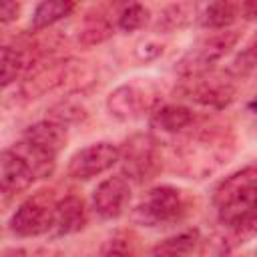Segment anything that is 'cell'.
I'll return each instance as SVG.
<instances>
[{
    "mask_svg": "<svg viewBox=\"0 0 257 257\" xmlns=\"http://www.w3.org/2000/svg\"><path fill=\"white\" fill-rule=\"evenodd\" d=\"M239 16H243L245 20H257V2H241Z\"/></svg>",
    "mask_w": 257,
    "mask_h": 257,
    "instance_id": "cell-29",
    "label": "cell"
},
{
    "mask_svg": "<svg viewBox=\"0 0 257 257\" xmlns=\"http://www.w3.org/2000/svg\"><path fill=\"white\" fill-rule=\"evenodd\" d=\"M159 90L151 80H128L118 84L106 98L108 112L122 122L137 120L159 106Z\"/></svg>",
    "mask_w": 257,
    "mask_h": 257,
    "instance_id": "cell-4",
    "label": "cell"
},
{
    "mask_svg": "<svg viewBox=\"0 0 257 257\" xmlns=\"http://www.w3.org/2000/svg\"><path fill=\"white\" fill-rule=\"evenodd\" d=\"M197 243H199L197 231H181V233L161 241L153 249L151 257H191Z\"/></svg>",
    "mask_w": 257,
    "mask_h": 257,
    "instance_id": "cell-19",
    "label": "cell"
},
{
    "mask_svg": "<svg viewBox=\"0 0 257 257\" xmlns=\"http://www.w3.org/2000/svg\"><path fill=\"white\" fill-rule=\"evenodd\" d=\"M235 151L233 135L221 126H207L191 133L179 149L181 171L191 179H203L215 173Z\"/></svg>",
    "mask_w": 257,
    "mask_h": 257,
    "instance_id": "cell-2",
    "label": "cell"
},
{
    "mask_svg": "<svg viewBox=\"0 0 257 257\" xmlns=\"http://www.w3.org/2000/svg\"><path fill=\"white\" fill-rule=\"evenodd\" d=\"M112 34V24L104 14H86L78 28V42L80 44H98L104 42Z\"/></svg>",
    "mask_w": 257,
    "mask_h": 257,
    "instance_id": "cell-22",
    "label": "cell"
},
{
    "mask_svg": "<svg viewBox=\"0 0 257 257\" xmlns=\"http://www.w3.org/2000/svg\"><path fill=\"white\" fill-rule=\"evenodd\" d=\"M84 118H86L84 106L74 102V100H60L54 106H50V110H48V120H54V122H58L62 126L80 122Z\"/></svg>",
    "mask_w": 257,
    "mask_h": 257,
    "instance_id": "cell-24",
    "label": "cell"
},
{
    "mask_svg": "<svg viewBox=\"0 0 257 257\" xmlns=\"http://www.w3.org/2000/svg\"><path fill=\"white\" fill-rule=\"evenodd\" d=\"M120 151L118 163L122 165V175L128 181L135 183H145L157 177L161 171V153H159V143L151 135L137 133L128 137Z\"/></svg>",
    "mask_w": 257,
    "mask_h": 257,
    "instance_id": "cell-6",
    "label": "cell"
},
{
    "mask_svg": "<svg viewBox=\"0 0 257 257\" xmlns=\"http://www.w3.org/2000/svg\"><path fill=\"white\" fill-rule=\"evenodd\" d=\"M239 32L237 30H213L203 36L177 64L179 74L185 78H195L201 74L211 72V66L221 60L231 48L237 44Z\"/></svg>",
    "mask_w": 257,
    "mask_h": 257,
    "instance_id": "cell-5",
    "label": "cell"
},
{
    "mask_svg": "<svg viewBox=\"0 0 257 257\" xmlns=\"http://www.w3.org/2000/svg\"><path fill=\"white\" fill-rule=\"evenodd\" d=\"M92 82V70L86 62L80 60H54L46 64H38L30 68L22 84V92L28 98H36L54 88H68V90H82Z\"/></svg>",
    "mask_w": 257,
    "mask_h": 257,
    "instance_id": "cell-3",
    "label": "cell"
},
{
    "mask_svg": "<svg viewBox=\"0 0 257 257\" xmlns=\"http://www.w3.org/2000/svg\"><path fill=\"white\" fill-rule=\"evenodd\" d=\"M12 149L30 165V169L36 175V179H46V177H50L54 173L56 157H52V155H48V153H44V151H40V149H36L32 145H28L26 141H20Z\"/></svg>",
    "mask_w": 257,
    "mask_h": 257,
    "instance_id": "cell-20",
    "label": "cell"
},
{
    "mask_svg": "<svg viewBox=\"0 0 257 257\" xmlns=\"http://www.w3.org/2000/svg\"><path fill=\"white\" fill-rule=\"evenodd\" d=\"M66 126L54 122V120H38L34 124H30L26 131H24V139L28 145L56 157L64 145H66Z\"/></svg>",
    "mask_w": 257,
    "mask_h": 257,
    "instance_id": "cell-14",
    "label": "cell"
},
{
    "mask_svg": "<svg viewBox=\"0 0 257 257\" xmlns=\"http://www.w3.org/2000/svg\"><path fill=\"white\" fill-rule=\"evenodd\" d=\"M102 257H137L135 241H131L128 235L118 233L106 241L102 249Z\"/></svg>",
    "mask_w": 257,
    "mask_h": 257,
    "instance_id": "cell-26",
    "label": "cell"
},
{
    "mask_svg": "<svg viewBox=\"0 0 257 257\" xmlns=\"http://www.w3.org/2000/svg\"><path fill=\"white\" fill-rule=\"evenodd\" d=\"M30 68V60L28 54L22 48L16 46H2V86H10L12 82H16V78Z\"/></svg>",
    "mask_w": 257,
    "mask_h": 257,
    "instance_id": "cell-21",
    "label": "cell"
},
{
    "mask_svg": "<svg viewBox=\"0 0 257 257\" xmlns=\"http://www.w3.org/2000/svg\"><path fill=\"white\" fill-rule=\"evenodd\" d=\"M185 213V201L179 189L171 185L153 187L133 211V219L145 227H161L181 219Z\"/></svg>",
    "mask_w": 257,
    "mask_h": 257,
    "instance_id": "cell-7",
    "label": "cell"
},
{
    "mask_svg": "<svg viewBox=\"0 0 257 257\" xmlns=\"http://www.w3.org/2000/svg\"><path fill=\"white\" fill-rule=\"evenodd\" d=\"M88 223V211L86 205L80 197L68 195L54 205V221L50 233L54 237H64V235H74L82 231Z\"/></svg>",
    "mask_w": 257,
    "mask_h": 257,
    "instance_id": "cell-13",
    "label": "cell"
},
{
    "mask_svg": "<svg viewBox=\"0 0 257 257\" xmlns=\"http://www.w3.org/2000/svg\"><path fill=\"white\" fill-rule=\"evenodd\" d=\"M199 255L201 257H231V243L225 235L213 233L201 241Z\"/></svg>",
    "mask_w": 257,
    "mask_h": 257,
    "instance_id": "cell-25",
    "label": "cell"
},
{
    "mask_svg": "<svg viewBox=\"0 0 257 257\" xmlns=\"http://www.w3.org/2000/svg\"><path fill=\"white\" fill-rule=\"evenodd\" d=\"M199 14V6L193 2H177V4H169L161 10L157 22H155V30L157 32H165L171 34L175 30H181L185 26H189Z\"/></svg>",
    "mask_w": 257,
    "mask_h": 257,
    "instance_id": "cell-17",
    "label": "cell"
},
{
    "mask_svg": "<svg viewBox=\"0 0 257 257\" xmlns=\"http://www.w3.org/2000/svg\"><path fill=\"white\" fill-rule=\"evenodd\" d=\"M120 159V151L116 145L100 141L92 143L84 149H78L68 161V177L76 181L94 179L108 169H112Z\"/></svg>",
    "mask_w": 257,
    "mask_h": 257,
    "instance_id": "cell-9",
    "label": "cell"
},
{
    "mask_svg": "<svg viewBox=\"0 0 257 257\" xmlns=\"http://www.w3.org/2000/svg\"><path fill=\"white\" fill-rule=\"evenodd\" d=\"M36 181L30 165L14 151L6 149L0 155V187L4 195H18Z\"/></svg>",
    "mask_w": 257,
    "mask_h": 257,
    "instance_id": "cell-12",
    "label": "cell"
},
{
    "mask_svg": "<svg viewBox=\"0 0 257 257\" xmlns=\"http://www.w3.org/2000/svg\"><path fill=\"white\" fill-rule=\"evenodd\" d=\"M253 257H257V251H255V255H253Z\"/></svg>",
    "mask_w": 257,
    "mask_h": 257,
    "instance_id": "cell-32",
    "label": "cell"
},
{
    "mask_svg": "<svg viewBox=\"0 0 257 257\" xmlns=\"http://www.w3.org/2000/svg\"><path fill=\"white\" fill-rule=\"evenodd\" d=\"M183 92L193 102L209 106V108H217V110L229 106L235 98V86L229 80L219 78L211 72L195 76V78H187Z\"/></svg>",
    "mask_w": 257,
    "mask_h": 257,
    "instance_id": "cell-11",
    "label": "cell"
},
{
    "mask_svg": "<svg viewBox=\"0 0 257 257\" xmlns=\"http://www.w3.org/2000/svg\"><path fill=\"white\" fill-rule=\"evenodd\" d=\"M195 114L185 104H165L151 114V126L163 135H179L191 128Z\"/></svg>",
    "mask_w": 257,
    "mask_h": 257,
    "instance_id": "cell-15",
    "label": "cell"
},
{
    "mask_svg": "<svg viewBox=\"0 0 257 257\" xmlns=\"http://www.w3.org/2000/svg\"><path fill=\"white\" fill-rule=\"evenodd\" d=\"M151 20V12L145 4H139V2H133V4H126L120 12H118V18H116V26L122 30V32H137L141 28H145Z\"/></svg>",
    "mask_w": 257,
    "mask_h": 257,
    "instance_id": "cell-23",
    "label": "cell"
},
{
    "mask_svg": "<svg viewBox=\"0 0 257 257\" xmlns=\"http://www.w3.org/2000/svg\"><path fill=\"white\" fill-rule=\"evenodd\" d=\"M219 221L237 237H253L257 233V167H245L225 177L215 193Z\"/></svg>",
    "mask_w": 257,
    "mask_h": 257,
    "instance_id": "cell-1",
    "label": "cell"
},
{
    "mask_svg": "<svg viewBox=\"0 0 257 257\" xmlns=\"http://www.w3.org/2000/svg\"><path fill=\"white\" fill-rule=\"evenodd\" d=\"M54 205L46 195H36L24 201L10 217L8 227L16 237H36L48 233L54 221Z\"/></svg>",
    "mask_w": 257,
    "mask_h": 257,
    "instance_id": "cell-8",
    "label": "cell"
},
{
    "mask_svg": "<svg viewBox=\"0 0 257 257\" xmlns=\"http://www.w3.org/2000/svg\"><path fill=\"white\" fill-rule=\"evenodd\" d=\"M249 108H251L253 112H257V96H255V98H253V100L249 102Z\"/></svg>",
    "mask_w": 257,
    "mask_h": 257,
    "instance_id": "cell-31",
    "label": "cell"
},
{
    "mask_svg": "<svg viewBox=\"0 0 257 257\" xmlns=\"http://www.w3.org/2000/svg\"><path fill=\"white\" fill-rule=\"evenodd\" d=\"M237 18H239V4L227 2V0L209 2V4L201 6V10L197 14L199 26L209 28L211 32L213 30H227Z\"/></svg>",
    "mask_w": 257,
    "mask_h": 257,
    "instance_id": "cell-16",
    "label": "cell"
},
{
    "mask_svg": "<svg viewBox=\"0 0 257 257\" xmlns=\"http://www.w3.org/2000/svg\"><path fill=\"white\" fill-rule=\"evenodd\" d=\"M255 68H257V40L237 54V58L233 60L231 72H235L237 76H245V74L253 72Z\"/></svg>",
    "mask_w": 257,
    "mask_h": 257,
    "instance_id": "cell-27",
    "label": "cell"
},
{
    "mask_svg": "<svg viewBox=\"0 0 257 257\" xmlns=\"http://www.w3.org/2000/svg\"><path fill=\"white\" fill-rule=\"evenodd\" d=\"M0 257H26V251L20 247H6Z\"/></svg>",
    "mask_w": 257,
    "mask_h": 257,
    "instance_id": "cell-30",
    "label": "cell"
},
{
    "mask_svg": "<svg viewBox=\"0 0 257 257\" xmlns=\"http://www.w3.org/2000/svg\"><path fill=\"white\" fill-rule=\"evenodd\" d=\"M131 203V183L124 175L106 177L92 191V209L100 219H118Z\"/></svg>",
    "mask_w": 257,
    "mask_h": 257,
    "instance_id": "cell-10",
    "label": "cell"
},
{
    "mask_svg": "<svg viewBox=\"0 0 257 257\" xmlns=\"http://www.w3.org/2000/svg\"><path fill=\"white\" fill-rule=\"evenodd\" d=\"M72 10H74V2H70V0H44V2L36 4L32 18H30V26L34 30L48 28V26L60 22L62 18L70 16Z\"/></svg>",
    "mask_w": 257,
    "mask_h": 257,
    "instance_id": "cell-18",
    "label": "cell"
},
{
    "mask_svg": "<svg viewBox=\"0 0 257 257\" xmlns=\"http://www.w3.org/2000/svg\"><path fill=\"white\" fill-rule=\"evenodd\" d=\"M18 14H20V4L18 2H10V0L2 2V6H0V22L2 24H8V22L16 20Z\"/></svg>",
    "mask_w": 257,
    "mask_h": 257,
    "instance_id": "cell-28",
    "label": "cell"
}]
</instances>
